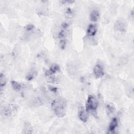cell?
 Segmentation results:
<instances>
[{"mask_svg": "<svg viewBox=\"0 0 134 134\" xmlns=\"http://www.w3.org/2000/svg\"><path fill=\"white\" fill-rule=\"evenodd\" d=\"M34 27V26H33V25L30 24V25H28L26 26V30H27V31H31V30H33Z\"/></svg>", "mask_w": 134, "mask_h": 134, "instance_id": "16", "label": "cell"}, {"mask_svg": "<svg viewBox=\"0 0 134 134\" xmlns=\"http://www.w3.org/2000/svg\"><path fill=\"white\" fill-rule=\"evenodd\" d=\"M98 107V102L96 98L93 95H89L86 104V110L87 112L94 111Z\"/></svg>", "mask_w": 134, "mask_h": 134, "instance_id": "2", "label": "cell"}, {"mask_svg": "<svg viewBox=\"0 0 134 134\" xmlns=\"http://www.w3.org/2000/svg\"><path fill=\"white\" fill-rule=\"evenodd\" d=\"M118 124V119L117 118L114 117L112 119V121L109 125V131L110 132L114 133L116 129L117 128Z\"/></svg>", "mask_w": 134, "mask_h": 134, "instance_id": "6", "label": "cell"}, {"mask_svg": "<svg viewBox=\"0 0 134 134\" xmlns=\"http://www.w3.org/2000/svg\"><path fill=\"white\" fill-rule=\"evenodd\" d=\"M36 72L33 70V71H31V72H30L29 73L27 74L26 78L27 80H29V81L32 80L34 78L35 76H36Z\"/></svg>", "mask_w": 134, "mask_h": 134, "instance_id": "13", "label": "cell"}, {"mask_svg": "<svg viewBox=\"0 0 134 134\" xmlns=\"http://www.w3.org/2000/svg\"><path fill=\"white\" fill-rule=\"evenodd\" d=\"M78 117L80 121L86 123L88 120V112L86 110H84L83 108L80 109L78 112Z\"/></svg>", "mask_w": 134, "mask_h": 134, "instance_id": "5", "label": "cell"}, {"mask_svg": "<svg viewBox=\"0 0 134 134\" xmlns=\"http://www.w3.org/2000/svg\"><path fill=\"white\" fill-rule=\"evenodd\" d=\"M90 20L92 22H95L100 18V13L97 10H93L91 13L90 16Z\"/></svg>", "mask_w": 134, "mask_h": 134, "instance_id": "8", "label": "cell"}, {"mask_svg": "<svg viewBox=\"0 0 134 134\" xmlns=\"http://www.w3.org/2000/svg\"><path fill=\"white\" fill-rule=\"evenodd\" d=\"M66 45V43H65V40H62L61 41V43H60V45L62 47H64Z\"/></svg>", "mask_w": 134, "mask_h": 134, "instance_id": "17", "label": "cell"}, {"mask_svg": "<svg viewBox=\"0 0 134 134\" xmlns=\"http://www.w3.org/2000/svg\"><path fill=\"white\" fill-rule=\"evenodd\" d=\"M93 73L96 79H99L103 76L104 71L102 66L100 64L96 65L93 69Z\"/></svg>", "mask_w": 134, "mask_h": 134, "instance_id": "3", "label": "cell"}, {"mask_svg": "<svg viewBox=\"0 0 134 134\" xmlns=\"http://www.w3.org/2000/svg\"><path fill=\"white\" fill-rule=\"evenodd\" d=\"M6 83V79L5 78V76L4 74L2 73H1V75H0V85H1V91L2 90L3 88L5 86Z\"/></svg>", "mask_w": 134, "mask_h": 134, "instance_id": "12", "label": "cell"}, {"mask_svg": "<svg viewBox=\"0 0 134 134\" xmlns=\"http://www.w3.org/2000/svg\"><path fill=\"white\" fill-rule=\"evenodd\" d=\"M105 108L109 114H112L115 110V108L114 107V106L113 105V104H112L111 103H109L106 104Z\"/></svg>", "mask_w": 134, "mask_h": 134, "instance_id": "11", "label": "cell"}, {"mask_svg": "<svg viewBox=\"0 0 134 134\" xmlns=\"http://www.w3.org/2000/svg\"><path fill=\"white\" fill-rule=\"evenodd\" d=\"M48 70L49 71H50V72L51 73L53 74L56 73V72H59L60 71V67L57 65L53 64L50 67V68H49V69Z\"/></svg>", "mask_w": 134, "mask_h": 134, "instance_id": "10", "label": "cell"}, {"mask_svg": "<svg viewBox=\"0 0 134 134\" xmlns=\"http://www.w3.org/2000/svg\"><path fill=\"white\" fill-rule=\"evenodd\" d=\"M66 13H67V16H69V17H71V16L72 15V10L70 9V8H68L66 11Z\"/></svg>", "mask_w": 134, "mask_h": 134, "instance_id": "14", "label": "cell"}, {"mask_svg": "<svg viewBox=\"0 0 134 134\" xmlns=\"http://www.w3.org/2000/svg\"><path fill=\"white\" fill-rule=\"evenodd\" d=\"M97 29L96 26L93 24H90L88 26L87 30V34L89 35V36H93L94 35H95L97 33Z\"/></svg>", "mask_w": 134, "mask_h": 134, "instance_id": "7", "label": "cell"}, {"mask_svg": "<svg viewBox=\"0 0 134 134\" xmlns=\"http://www.w3.org/2000/svg\"><path fill=\"white\" fill-rule=\"evenodd\" d=\"M51 107L55 115L58 117H63L66 115L67 102L63 98L54 100L51 103Z\"/></svg>", "mask_w": 134, "mask_h": 134, "instance_id": "1", "label": "cell"}, {"mask_svg": "<svg viewBox=\"0 0 134 134\" xmlns=\"http://www.w3.org/2000/svg\"><path fill=\"white\" fill-rule=\"evenodd\" d=\"M114 28L118 31L125 32L126 31V24L123 20H118L115 23Z\"/></svg>", "mask_w": 134, "mask_h": 134, "instance_id": "4", "label": "cell"}, {"mask_svg": "<svg viewBox=\"0 0 134 134\" xmlns=\"http://www.w3.org/2000/svg\"><path fill=\"white\" fill-rule=\"evenodd\" d=\"M11 85L13 89L15 91H19L22 88V84L15 81H12L11 82Z\"/></svg>", "mask_w": 134, "mask_h": 134, "instance_id": "9", "label": "cell"}, {"mask_svg": "<svg viewBox=\"0 0 134 134\" xmlns=\"http://www.w3.org/2000/svg\"><path fill=\"white\" fill-rule=\"evenodd\" d=\"M49 90H50L51 92H52L57 93V90H58L57 88L54 87H52V86H49Z\"/></svg>", "mask_w": 134, "mask_h": 134, "instance_id": "15", "label": "cell"}]
</instances>
